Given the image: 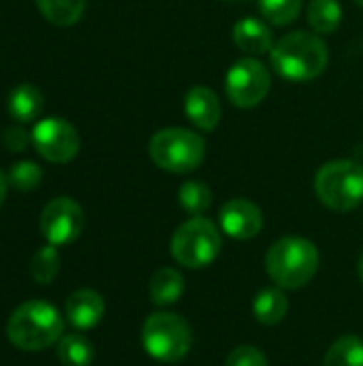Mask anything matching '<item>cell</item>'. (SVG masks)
<instances>
[{"label":"cell","instance_id":"cell-1","mask_svg":"<svg viewBox=\"0 0 363 366\" xmlns=\"http://www.w3.org/2000/svg\"><path fill=\"white\" fill-rule=\"evenodd\" d=\"M270 62L272 69L289 81H310L327 69L329 49L321 36L295 30L274 43Z\"/></svg>","mask_w":363,"mask_h":366},{"label":"cell","instance_id":"cell-2","mask_svg":"<svg viewBox=\"0 0 363 366\" xmlns=\"http://www.w3.org/2000/svg\"><path fill=\"white\" fill-rule=\"evenodd\" d=\"M62 335L64 320L60 311L45 300L19 305L6 322V337L21 352H43L58 343Z\"/></svg>","mask_w":363,"mask_h":366},{"label":"cell","instance_id":"cell-3","mask_svg":"<svg viewBox=\"0 0 363 366\" xmlns=\"http://www.w3.org/2000/svg\"><path fill=\"white\" fill-rule=\"evenodd\" d=\"M265 268L278 287L302 290L319 270V251L306 238L285 236L270 247L265 255Z\"/></svg>","mask_w":363,"mask_h":366},{"label":"cell","instance_id":"cell-4","mask_svg":"<svg viewBox=\"0 0 363 366\" xmlns=\"http://www.w3.org/2000/svg\"><path fill=\"white\" fill-rule=\"evenodd\" d=\"M315 191L329 210L351 212L363 202V167L349 159L329 161L317 172Z\"/></svg>","mask_w":363,"mask_h":366},{"label":"cell","instance_id":"cell-5","mask_svg":"<svg viewBox=\"0 0 363 366\" xmlns=\"http://www.w3.org/2000/svg\"><path fill=\"white\" fill-rule=\"evenodd\" d=\"M150 159L169 174L195 172L205 159V139L190 129H163L150 139Z\"/></svg>","mask_w":363,"mask_h":366},{"label":"cell","instance_id":"cell-6","mask_svg":"<svg viewBox=\"0 0 363 366\" xmlns=\"http://www.w3.org/2000/svg\"><path fill=\"white\" fill-rule=\"evenodd\" d=\"M223 249L220 229L205 217H193L182 223L171 238V255L184 268L210 266Z\"/></svg>","mask_w":363,"mask_h":366},{"label":"cell","instance_id":"cell-7","mask_svg":"<svg viewBox=\"0 0 363 366\" xmlns=\"http://www.w3.org/2000/svg\"><path fill=\"white\" fill-rule=\"evenodd\" d=\"M143 350L160 362L182 360L193 345V332L184 317L175 313H152L141 328Z\"/></svg>","mask_w":363,"mask_h":366},{"label":"cell","instance_id":"cell-8","mask_svg":"<svg viewBox=\"0 0 363 366\" xmlns=\"http://www.w3.org/2000/svg\"><path fill=\"white\" fill-rule=\"evenodd\" d=\"M272 88L270 69L257 58L237 60L225 75V90L235 107L250 109L263 103Z\"/></svg>","mask_w":363,"mask_h":366},{"label":"cell","instance_id":"cell-9","mask_svg":"<svg viewBox=\"0 0 363 366\" xmlns=\"http://www.w3.org/2000/svg\"><path fill=\"white\" fill-rule=\"evenodd\" d=\"M32 146L49 163H68L77 157L81 139L77 129L64 118L39 120L32 129Z\"/></svg>","mask_w":363,"mask_h":366},{"label":"cell","instance_id":"cell-10","mask_svg":"<svg viewBox=\"0 0 363 366\" xmlns=\"http://www.w3.org/2000/svg\"><path fill=\"white\" fill-rule=\"evenodd\" d=\"M83 210L71 197H56L51 199L39 219V229L45 240L53 247H64L75 242L83 232Z\"/></svg>","mask_w":363,"mask_h":366},{"label":"cell","instance_id":"cell-11","mask_svg":"<svg viewBox=\"0 0 363 366\" xmlns=\"http://www.w3.org/2000/svg\"><path fill=\"white\" fill-rule=\"evenodd\" d=\"M220 227L233 240H250L263 229V212L248 199H231L220 208Z\"/></svg>","mask_w":363,"mask_h":366},{"label":"cell","instance_id":"cell-12","mask_svg":"<svg viewBox=\"0 0 363 366\" xmlns=\"http://www.w3.org/2000/svg\"><path fill=\"white\" fill-rule=\"evenodd\" d=\"M184 112L188 120L201 131H214L223 118L218 94L208 86H193L184 97Z\"/></svg>","mask_w":363,"mask_h":366},{"label":"cell","instance_id":"cell-13","mask_svg":"<svg viewBox=\"0 0 363 366\" xmlns=\"http://www.w3.org/2000/svg\"><path fill=\"white\" fill-rule=\"evenodd\" d=\"M64 313L77 330H90L101 324L105 315V300L94 290H77L68 296Z\"/></svg>","mask_w":363,"mask_h":366},{"label":"cell","instance_id":"cell-14","mask_svg":"<svg viewBox=\"0 0 363 366\" xmlns=\"http://www.w3.org/2000/svg\"><path fill=\"white\" fill-rule=\"evenodd\" d=\"M233 41L235 45L248 56H261L272 51L274 34L272 28L257 17H244L233 26Z\"/></svg>","mask_w":363,"mask_h":366},{"label":"cell","instance_id":"cell-15","mask_svg":"<svg viewBox=\"0 0 363 366\" xmlns=\"http://www.w3.org/2000/svg\"><path fill=\"white\" fill-rule=\"evenodd\" d=\"M45 107V97L34 84H19L9 92L6 112L17 122H32L41 116Z\"/></svg>","mask_w":363,"mask_h":366},{"label":"cell","instance_id":"cell-16","mask_svg":"<svg viewBox=\"0 0 363 366\" xmlns=\"http://www.w3.org/2000/svg\"><path fill=\"white\" fill-rule=\"evenodd\" d=\"M252 313L265 326L280 324L289 313V298L285 296L282 287L276 285V287H267L259 292L252 302Z\"/></svg>","mask_w":363,"mask_h":366},{"label":"cell","instance_id":"cell-17","mask_svg":"<svg viewBox=\"0 0 363 366\" xmlns=\"http://www.w3.org/2000/svg\"><path fill=\"white\" fill-rule=\"evenodd\" d=\"M184 294V277L175 268H160L150 281V298L158 307L178 302Z\"/></svg>","mask_w":363,"mask_h":366},{"label":"cell","instance_id":"cell-18","mask_svg":"<svg viewBox=\"0 0 363 366\" xmlns=\"http://www.w3.org/2000/svg\"><path fill=\"white\" fill-rule=\"evenodd\" d=\"M308 24L319 34H332L342 24V6L338 0H312L308 6Z\"/></svg>","mask_w":363,"mask_h":366},{"label":"cell","instance_id":"cell-19","mask_svg":"<svg viewBox=\"0 0 363 366\" xmlns=\"http://www.w3.org/2000/svg\"><path fill=\"white\" fill-rule=\"evenodd\" d=\"M41 15L56 26H73L81 19L86 0H36Z\"/></svg>","mask_w":363,"mask_h":366},{"label":"cell","instance_id":"cell-20","mask_svg":"<svg viewBox=\"0 0 363 366\" xmlns=\"http://www.w3.org/2000/svg\"><path fill=\"white\" fill-rule=\"evenodd\" d=\"M323 366H363V341L357 335L340 337L327 350Z\"/></svg>","mask_w":363,"mask_h":366},{"label":"cell","instance_id":"cell-21","mask_svg":"<svg viewBox=\"0 0 363 366\" xmlns=\"http://www.w3.org/2000/svg\"><path fill=\"white\" fill-rule=\"evenodd\" d=\"M58 360L64 366H90L94 347L81 335H66L58 341Z\"/></svg>","mask_w":363,"mask_h":366},{"label":"cell","instance_id":"cell-22","mask_svg":"<svg viewBox=\"0 0 363 366\" xmlns=\"http://www.w3.org/2000/svg\"><path fill=\"white\" fill-rule=\"evenodd\" d=\"M180 206L195 217H201L210 206H212V191L205 182L201 180H188L180 187L178 193Z\"/></svg>","mask_w":363,"mask_h":366},{"label":"cell","instance_id":"cell-23","mask_svg":"<svg viewBox=\"0 0 363 366\" xmlns=\"http://www.w3.org/2000/svg\"><path fill=\"white\" fill-rule=\"evenodd\" d=\"M60 272V253L53 244L41 247L30 262V277L39 285H49Z\"/></svg>","mask_w":363,"mask_h":366},{"label":"cell","instance_id":"cell-24","mask_svg":"<svg viewBox=\"0 0 363 366\" xmlns=\"http://www.w3.org/2000/svg\"><path fill=\"white\" fill-rule=\"evenodd\" d=\"M261 15L276 24V26H287L297 19L302 11V0H259Z\"/></svg>","mask_w":363,"mask_h":366},{"label":"cell","instance_id":"cell-25","mask_svg":"<svg viewBox=\"0 0 363 366\" xmlns=\"http://www.w3.org/2000/svg\"><path fill=\"white\" fill-rule=\"evenodd\" d=\"M6 178H9V184L13 189L26 193V191H34L41 184L43 169L34 161H17V163L11 165Z\"/></svg>","mask_w":363,"mask_h":366},{"label":"cell","instance_id":"cell-26","mask_svg":"<svg viewBox=\"0 0 363 366\" xmlns=\"http://www.w3.org/2000/svg\"><path fill=\"white\" fill-rule=\"evenodd\" d=\"M225 366H267V358L252 345H240L227 356Z\"/></svg>","mask_w":363,"mask_h":366},{"label":"cell","instance_id":"cell-27","mask_svg":"<svg viewBox=\"0 0 363 366\" xmlns=\"http://www.w3.org/2000/svg\"><path fill=\"white\" fill-rule=\"evenodd\" d=\"M30 142L32 135H28V131L21 127H6L2 133V146L11 152H24Z\"/></svg>","mask_w":363,"mask_h":366},{"label":"cell","instance_id":"cell-28","mask_svg":"<svg viewBox=\"0 0 363 366\" xmlns=\"http://www.w3.org/2000/svg\"><path fill=\"white\" fill-rule=\"evenodd\" d=\"M6 189H9V178H6V174H2V169H0V206H2L4 199H6Z\"/></svg>","mask_w":363,"mask_h":366},{"label":"cell","instance_id":"cell-29","mask_svg":"<svg viewBox=\"0 0 363 366\" xmlns=\"http://www.w3.org/2000/svg\"><path fill=\"white\" fill-rule=\"evenodd\" d=\"M359 279H362V283H363V253H362V257H359Z\"/></svg>","mask_w":363,"mask_h":366},{"label":"cell","instance_id":"cell-30","mask_svg":"<svg viewBox=\"0 0 363 366\" xmlns=\"http://www.w3.org/2000/svg\"><path fill=\"white\" fill-rule=\"evenodd\" d=\"M355 2H357V4H359V6H363V0H355Z\"/></svg>","mask_w":363,"mask_h":366}]
</instances>
